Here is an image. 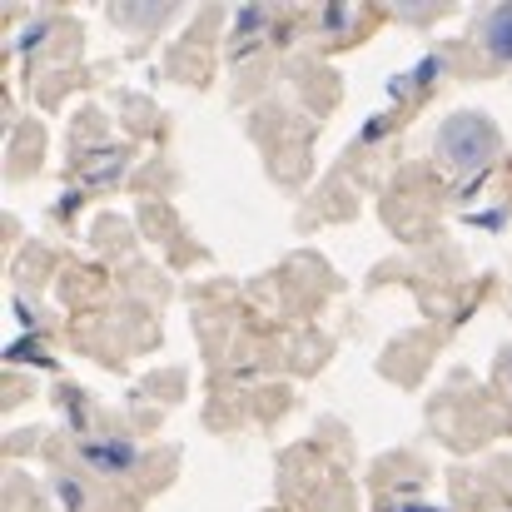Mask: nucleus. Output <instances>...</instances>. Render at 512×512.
Here are the masks:
<instances>
[{"label": "nucleus", "instance_id": "nucleus-1", "mask_svg": "<svg viewBox=\"0 0 512 512\" xmlns=\"http://www.w3.org/2000/svg\"><path fill=\"white\" fill-rule=\"evenodd\" d=\"M498 150H503V135H498V125H493L488 115H478V110H458V115H448V120L438 125V160L453 174L488 170V165L498 160Z\"/></svg>", "mask_w": 512, "mask_h": 512}, {"label": "nucleus", "instance_id": "nucleus-2", "mask_svg": "<svg viewBox=\"0 0 512 512\" xmlns=\"http://www.w3.org/2000/svg\"><path fill=\"white\" fill-rule=\"evenodd\" d=\"M483 50L493 60H512V5H493L483 15Z\"/></svg>", "mask_w": 512, "mask_h": 512}, {"label": "nucleus", "instance_id": "nucleus-4", "mask_svg": "<svg viewBox=\"0 0 512 512\" xmlns=\"http://www.w3.org/2000/svg\"><path fill=\"white\" fill-rule=\"evenodd\" d=\"M503 378H508V388H512V348L503 353Z\"/></svg>", "mask_w": 512, "mask_h": 512}, {"label": "nucleus", "instance_id": "nucleus-3", "mask_svg": "<svg viewBox=\"0 0 512 512\" xmlns=\"http://www.w3.org/2000/svg\"><path fill=\"white\" fill-rule=\"evenodd\" d=\"M85 458H90V463H100V468H115V473H120V468H130V463H135V448H130V443H120V438H105V443H90V448H85Z\"/></svg>", "mask_w": 512, "mask_h": 512}]
</instances>
